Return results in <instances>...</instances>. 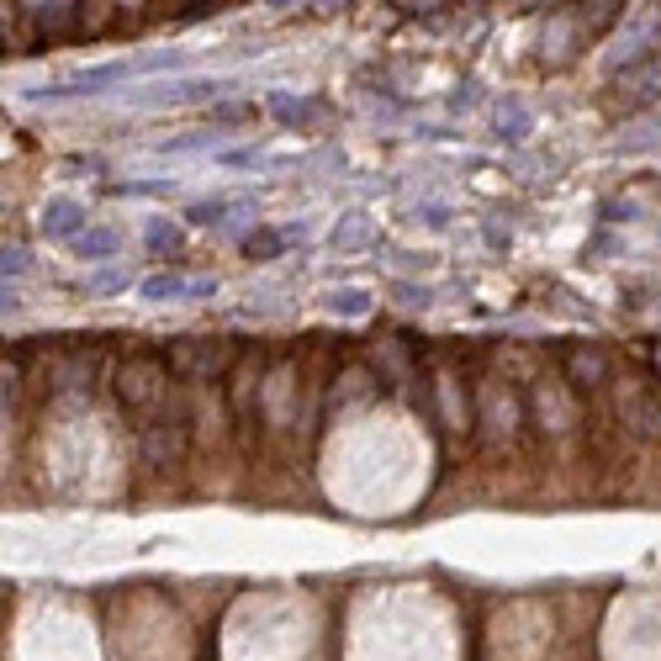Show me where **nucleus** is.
Returning <instances> with one entry per match:
<instances>
[{
	"label": "nucleus",
	"instance_id": "obj_20",
	"mask_svg": "<svg viewBox=\"0 0 661 661\" xmlns=\"http://www.w3.org/2000/svg\"><path fill=\"white\" fill-rule=\"evenodd\" d=\"M234 207H238V196H202V202H190L186 207V223H196V228H217Z\"/></svg>",
	"mask_w": 661,
	"mask_h": 661
},
{
	"label": "nucleus",
	"instance_id": "obj_2",
	"mask_svg": "<svg viewBox=\"0 0 661 661\" xmlns=\"http://www.w3.org/2000/svg\"><path fill=\"white\" fill-rule=\"evenodd\" d=\"M165 365H169V376H180V381H213L234 365V344L213 339V333H186V339H175L165 350Z\"/></svg>",
	"mask_w": 661,
	"mask_h": 661
},
{
	"label": "nucleus",
	"instance_id": "obj_15",
	"mask_svg": "<svg viewBox=\"0 0 661 661\" xmlns=\"http://www.w3.org/2000/svg\"><path fill=\"white\" fill-rule=\"evenodd\" d=\"M291 376H297L291 365H276V371L260 381V407H265V419H270V424H286L281 402H286V392H291Z\"/></svg>",
	"mask_w": 661,
	"mask_h": 661
},
{
	"label": "nucleus",
	"instance_id": "obj_4",
	"mask_svg": "<svg viewBox=\"0 0 661 661\" xmlns=\"http://www.w3.org/2000/svg\"><path fill=\"white\" fill-rule=\"evenodd\" d=\"M85 223H91V207H85L80 196H70V190L48 196L43 207H38V234H43L48 244H70Z\"/></svg>",
	"mask_w": 661,
	"mask_h": 661
},
{
	"label": "nucleus",
	"instance_id": "obj_3",
	"mask_svg": "<svg viewBox=\"0 0 661 661\" xmlns=\"http://www.w3.org/2000/svg\"><path fill=\"white\" fill-rule=\"evenodd\" d=\"M217 297V276H186V270H154L138 281V302L165 308V302H202Z\"/></svg>",
	"mask_w": 661,
	"mask_h": 661
},
{
	"label": "nucleus",
	"instance_id": "obj_11",
	"mask_svg": "<svg viewBox=\"0 0 661 661\" xmlns=\"http://www.w3.org/2000/svg\"><path fill=\"white\" fill-rule=\"evenodd\" d=\"M440 407H445L450 428H472V402H466V386L455 371H440Z\"/></svg>",
	"mask_w": 661,
	"mask_h": 661
},
{
	"label": "nucleus",
	"instance_id": "obj_26",
	"mask_svg": "<svg viewBox=\"0 0 661 661\" xmlns=\"http://www.w3.org/2000/svg\"><path fill=\"white\" fill-rule=\"evenodd\" d=\"M213 138L217 133H186V138H165L159 148H165V154H196V148H207Z\"/></svg>",
	"mask_w": 661,
	"mask_h": 661
},
{
	"label": "nucleus",
	"instance_id": "obj_17",
	"mask_svg": "<svg viewBox=\"0 0 661 661\" xmlns=\"http://www.w3.org/2000/svg\"><path fill=\"white\" fill-rule=\"evenodd\" d=\"M371 308H376V297H371L365 286H344V291H333V297H329V312H333V318H344V323L371 318Z\"/></svg>",
	"mask_w": 661,
	"mask_h": 661
},
{
	"label": "nucleus",
	"instance_id": "obj_28",
	"mask_svg": "<svg viewBox=\"0 0 661 661\" xmlns=\"http://www.w3.org/2000/svg\"><path fill=\"white\" fill-rule=\"evenodd\" d=\"M117 196H165V180H122V186H112Z\"/></svg>",
	"mask_w": 661,
	"mask_h": 661
},
{
	"label": "nucleus",
	"instance_id": "obj_21",
	"mask_svg": "<svg viewBox=\"0 0 661 661\" xmlns=\"http://www.w3.org/2000/svg\"><path fill=\"white\" fill-rule=\"evenodd\" d=\"M143 249H148V255H175V249H180V228H175L169 217H148V223H143Z\"/></svg>",
	"mask_w": 661,
	"mask_h": 661
},
{
	"label": "nucleus",
	"instance_id": "obj_13",
	"mask_svg": "<svg viewBox=\"0 0 661 661\" xmlns=\"http://www.w3.org/2000/svg\"><path fill=\"white\" fill-rule=\"evenodd\" d=\"M127 286H138L127 265H95L91 276H85V286H80V291H85L91 302H101V297H117V291H127Z\"/></svg>",
	"mask_w": 661,
	"mask_h": 661
},
{
	"label": "nucleus",
	"instance_id": "obj_33",
	"mask_svg": "<svg viewBox=\"0 0 661 661\" xmlns=\"http://www.w3.org/2000/svg\"><path fill=\"white\" fill-rule=\"evenodd\" d=\"M657 413H661V402H657Z\"/></svg>",
	"mask_w": 661,
	"mask_h": 661
},
{
	"label": "nucleus",
	"instance_id": "obj_16",
	"mask_svg": "<svg viewBox=\"0 0 661 661\" xmlns=\"http://www.w3.org/2000/svg\"><path fill=\"white\" fill-rule=\"evenodd\" d=\"M286 244H291V228H255V234L244 238V255L270 265V260H281L286 255Z\"/></svg>",
	"mask_w": 661,
	"mask_h": 661
},
{
	"label": "nucleus",
	"instance_id": "obj_8",
	"mask_svg": "<svg viewBox=\"0 0 661 661\" xmlns=\"http://www.w3.org/2000/svg\"><path fill=\"white\" fill-rule=\"evenodd\" d=\"M70 255L80 265H112L122 255V228H112V223H85V228L70 238Z\"/></svg>",
	"mask_w": 661,
	"mask_h": 661
},
{
	"label": "nucleus",
	"instance_id": "obj_25",
	"mask_svg": "<svg viewBox=\"0 0 661 661\" xmlns=\"http://www.w3.org/2000/svg\"><path fill=\"white\" fill-rule=\"evenodd\" d=\"M419 223H424V228H434V234H440V228H450V223H455V217H450V207L445 202H419Z\"/></svg>",
	"mask_w": 661,
	"mask_h": 661
},
{
	"label": "nucleus",
	"instance_id": "obj_32",
	"mask_svg": "<svg viewBox=\"0 0 661 661\" xmlns=\"http://www.w3.org/2000/svg\"><path fill=\"white\" fill-rule=\"evenodd\" d=\"M112 6H122V11H143V0H112Z\"/></svg>",
	"mask_w": 661,
	"mask_h": 661
},
{
	"label": "nucleus",
	"instance_id": "obj_22",
	"mask_svg": "<svg viewBox=\"0 0 661 661\" xmlns=\"http://www.w3.org/2000/svg\"><path fill=\"white\" fill-rule=\"evenodd\" d=\"M392 297H397L402 308H428V302H434V286L413 281V276H392Z\"/></svg>",
	"mask_w": 661,
	"mask_h": 661
},
{
	"label": "nucleus",
	"instance_id": "obj_14",
	"mask_svg": "<svg viewBox=\"0 0 661 661\" xmlns=\"http://www.w3.org/2000/svg\"><path fill=\"white\" fill-rule=\"evenodd\" d=\"M91 371H95V360L85 350L64 354V360L53 365V392H85V386H91Z\"/></svg>",
	"mask_w": 661,
	"mask_h": 661
},
{
	"label": "nucleus",
	"instance_id": "obj_9",
	"mask_svg": "<svg viewBox=\"0 0 661 661\" xmlns=\"http://www.w3.org/2000/svg\"><path fill=\"white\" fill-rule=\"evenodd\" d=\"M567 381L571 386H603V381H609V360H603V350L571 344L567 350Z\"/></svg>",
	"mask_w": 661,
	"mask_h": 661
},
{
	"label": "nucleus",
	"instance_id": "obj_31",
	"mask_svg": "<svg viewBox=\"0 0 661 661\" xmlns=\"http://www.w3.org/2000/svg\"><path fill=\"white\" fill-rule=\"evenodd\" d=\"M6 27H11V11H6V0H0V38H6Z\"/></svg>",
	"mask_w": 661,
	"mask_h": 661
},
{
	"label": "nucleus",
	"instance_id": "obj_30",
	"mask_svg": "<svg viewBox=\"0 0 661 661\" xmlns=\"http://www.w3.org/2000/svg\"><path fill=\"white\" fill-rule=\"evenodd\" d=\"M476 101H482V91H455V95H450V106H455V112H466V106H476Z\"/></svg>",
	"mask_w": 661,
	"mask_h": 661
},
{
	"label": "nucleus",
	"instance_id": "obj_10",
	"mask_svg": "<svg viewBox=\"0 0 661 661\" xmlns=\"http://www.w3.org/2000/svg\"><path fill=\"white\" fill-rule=\"evenodd\" d=\"M180 450H186V428H180V424L143 428V455H148V466H169Z\"/></svg>",
	"mask_w": 661,
	"mask_h": 661
},
{
	"label": "nucleus",
	"instance_id": "obj_29",
	"mask_svg": "<svg viewBox=\"0 0 661 661\" xmlns=\"http://www.w3.org/2000/svg\"><path fill=\"white\" fill-rule=\"evenodd\" d=\"M603 217H609V223H630V217H640V207H624V202H603Z\"/></svg>",
	"mask_w": 661,
	"mask_h": 661
},
{
	"label": "nucleus",
	"instance_id": "obj_7",
	"mask_svg": "<svg viewBox=\"0 0 661 661\" xmlns=\"http://www.w3.org/2000/svg\"><path fill=\"white\" fill-rule=\"evenodd\" d=\"M529 407H535V424H540L545 434H567V428H571V397H567V386H561V381H550V376L535 381Z\"/></svg>",
	"mask_w": 661,
	"mask_h": 661
},
{
	"label": "nucleus",
	"instance_id": "obj_5",
	"mask_svg": "<svg viewBox=\"0 0 661 661\" xmlns=\"http://www.w3.org/2000/svg\"><path fill=\"white\" fill-rule=\"evenodd\" d=\"M476 402H482V413H476L472 424H487L482 434L487 440H514V424H519V402H514V392H503L497 381H482L476 386Z\"/></svg>",
	"mask_w": 661,
	"mask_h": 661
},
{
	"label": "nucleus",
	"instance_id": "obj_6",
	"mask_svg": "<svg viewBox=\"0 0 661 661\" xmlns=\"http://www.w3.org/2000/svg\"><path fill=\"white\" fill-rule=\"evenodd\" d=\"M614 407H619V419H624V428H636V434H661L657 402L645 397V386H640L636 376L614 381Z\"/></svg>",
	"mask_w": 661,
	"mask_h": 661
},
{
	"label": "nucleus",
	"instance_id": "obj_12",
	"mask_svg": "<svg viewBox=\"0 0 661 661\" xmlns=\"http://www.w3.org/2000/svg\"><path fill=\"white\" fill-rule=\"evenodd\" d=\"M529 127H535V117H529V106L524 101H497L493 112V133L503 143H524L529 138Z\"/></svg>",
	"mask_w": 661,
	"mask_h": 661
},
{
	"label": "nucleus",
	"instance_id": "obj_24",
	"mask_svg": "<svg viewBox=\"0 0 661 661\" xmlns=\"http://www.w3.org/2000/svg\"><path fill=\"white\" fill-rule=\"evenodd\" d=\"M22 276H32V255L17 249V244H6L0 249V281H22Z\"/></svg>",
	"mask_w": 661,
	"mask_h": 661
},
{
	"label": "nucleus",
	"instance_id": "obj_19",
	"mask_svg": "<svg viewBox=\"0 0 661 661\" xmlns=\"http://www.w3.org/2000/svg\"><path fill=\"white\" fill-rule=\"evenodd\" d=\"M333 249H339V255H354V249H360V244H365V238H371V217L365 213H350V217H339V223H333Z\"/></svg>",
	"mask_w": 661,
	"mask_h": 661
},
{
	"label": "nucleus",
	"instance_id": "obj_1",
	"mask_svg": "<svg viewBox=\"0 0 661 661\" xmlns=\"http://www.w3.org/2000/svg\"><path fill=\"white\" fill-rule=\"evenodd\" d=\"M117 397L127 413H154L169 397V365L159 354H127L117 365Z\"/></svg>",
	"mask_w": 661,
	"mask_h": 661
},
{
	"label": "nucleus",
	"instance_id": "obj_27",
	"mask_svg": "<svg viewBox=\"0 0 661 661\" xmlns=\"http://www.w3.org/2000/svg\"><path fill=\"white\" fill-rule=\"evenodd\" d=\"M27 302H22V286L17 281H0V318H17Z\"/></svg>",
	"mask_w": 661,
	"mask_h": 661
},
{
	"label": "nucleus",
	"instance_id": "obj_23",
	"mask_svg": "<svg viewBox=\"0 0 661 661\" xmlns=\"http://www.w3.org/2000/svg\"><path fill=\"white\" fill-rule=\"evenodd\" d=\"M344 386H333V407H344V402H360V397H371V371H360V365H354V371H344Z\"/></svg>",
	"mask_w": 661,
	"mask_h": 661
},
{
	"label": "nucleus",
	"instance_id": "obj_18",
	"mask_svg": "<svg viewBox=\"0 0 661 661\" xmlns=\"http://www.w3.org/2000/svg\"><path fill=\"white\" fill-rule=\"evenodd\" d=\"M260 397V360L255 354H244L234 371V413H249V402Z\"/></svg>",
	"mask_w": 661,
	"mask_h": 661
}]
</instances>
